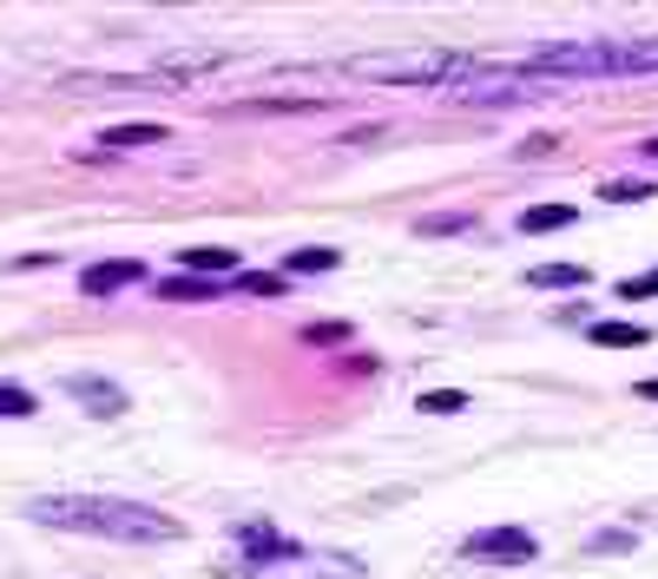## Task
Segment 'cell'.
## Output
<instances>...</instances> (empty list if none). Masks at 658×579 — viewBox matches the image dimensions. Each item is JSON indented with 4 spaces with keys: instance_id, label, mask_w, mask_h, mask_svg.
<instances>
[{
    "instance_id": "obj_1",
    "label": "cell",
    "mask_w": 658,
    "mask_h": 579,
    "mask_svg": "<svg viewBox=\"0 0 658 579\" xmlns=\"http://www.w3.org/2000/svg\"><path fill=\"white\" fill-rule=\"evenodd\" d=\"M27 520L60 527V533H92V540H119V547H165L185 527L171 513L146 501H112V494H33Z\"/></svg>"
},
{
    "instance_id": "obj_2",
    "label": "cell",
    "mask_w": 658,
    "mask_h": 579,
    "mask_svg": "<svg viewBox=\"0 0 658 579\" xmlns=\"http://www.w3.org/2000/svg\"><path fill=\"white\" fill-rule=\"evenodd\" d=\"M520 79H632V72H658L652 40H586V47H540L533 60H520Z\"/></svg>"
},
{
    "instance_id": "obj_3",
    "label": "cell",
    "mask_w": 658,
    "mask_h": 579,
    "mask_svg": "<svg viewBox=\"0 0 658 579\" xmlns=\"http://www.w3.org/2000/svg\"><path fill=\"white\" fill-rule=\"evenodd\" d=\"M356 79H375V86H468V79H481V67L468 60V53H395V60H350Z\"/></svg>"
},
{
    "instance_id": "obj_4",
    "label": "cell",
    "mask_w": 658,
    "mask_h": 579,
    "mask_svg": "<svg viewBox=\"0 0 658 579\" xmlns=\"http://www.w3.org/2000/svg\"><path fill=\"white\" fill-rule=\"evenodd\" d=\"M468 560H488V567H533V533L527 527H481V533H468V547H461Z\"/></svg>"
},
{
    "instance_id": "obj_5",
    "label": "cell",
    "mask_w": 658,
    "mask_h": 579,
    "mask_svg": "<svg viewBox=\"0 0 658 579\" xmlns=\"http://www.w3.org/2000/svg\"><path fill=\"white\" fill-rule=\"evenodd\" d=\"M230 547H237V567H264V560L291 553L296 540L284 527H271V520H237V527H230Z\"/></svg>"
},
{
    "instance_id": "obj_6",
    "label": "cell",
    "mask_w": 658,
    "mask_h": 579,
    "mask_svg": "<svg viewBox=\"0 0 658 579\" xmlns=\"http://www.w3.org/2000/svg\"><path fill=\"white\" fill-rule=\"evenodd\" d=\"M139 277H146V264H139V257H112V264L79 271V290H86V296H112V290L139 284Z\"/></svg>"
},
{
    "instance_id": "obj_7",
    "label": "cell",
    "mask_w": 658,
    "mask_h": 579,
    "mask_svg": "<svg viewBox=\"0 0 658 579\" xmlns=\"http://www.w3.org/2000/svg\"><path fill=\"white\" fill-rule=\"evenodd\" d=\"M60 389H67L73 402H86L92 415H126V395H119L112 382H99V375H67Z\"/></svg>"
},
{
    "instance_id": "obj_8",
    "label": "cell",
    "mask_w": 658,
    "mask_h": 579,
    "mask_svg": "<svg viewBox=\"0 0 658 579\" xmlns=\"http://www.w3.org/2000/svg\"><path fill=\"white\" fill-rule=\"evenodd\" d=\"M586 336H592L599 350H646V343H652V330H646V323H592Z\"/></svg>"
},
{
    "instance_id": "obj_9",
    "label": "cell",
    "mask_w": 658,
    "mask_h": 579,
    "mask_svg": "<svg viewBox=\"0 0 658 579\" xmlns=\"http://www.w3.org/2000/svg\"><path fill=\"white\" fill-rule=\"evenodd\" d=\"M171 139V126H146V119H139V126H106V133H99V145H106V151H132V145H165Z\"/></svg>"
},
{
    "instance_id": "obj_10",
    "label": "cell",
    "mask_w": 658,
    "mask_h": 579,
    "mask_svg": "<svg viewBox=\"0 0 658 579\" xmlns=\"http://www.w3.org/2000/svg\"><path fill=\"white\" fill-rule=\"evenodd\" d=\"M336 264H343V251H330V244H303V251L284 257L291 277H323V271H336Z\"/></svg>"
},
{
    "instance_id": "obj_11",
    "label": "cell",
    "mask_w": 658,
    "mask_h": 579,
    "mask_svg": "<svg viewBox=\"0 0 658 579\" xmlns=\"http://www.w3.org/2000/svg\"><path fill=\"white\" fill-rule=\"evenodd\" d=\"M224 271H237V251H212V244H198V251H185V277H224Z\"/></svg>"
},
{
    "instance_id": "obj_12",
    "label": "cell",
    "mask_w": 658,
    "mask_h": 579,
    "mask_svg": "<svg viewBox=\"0 0 658 579\" xmlns=\"http://www.w3.org/2000/svg\"><path fill=\"white\" fill-rule=\"evenodd\" d=\"M527 284H533V290H580L586 284V264H533V271H527Z\"/></svg>"
},
{
    "instance_id": "obj_13",
    "label": "cell",
    "mask_w": 658,
    "mask_h": 579,
    "mask_svg": "<svg viewBox=\"0 0 658 579\" xmlns=\"http://www.w3.org/2000/svg\"><path fill=\"white\" fill-rule=\"evenodd\" d=\"M27 415H40L33 389H20V382H0V422H27Z\"/></svg>"
},
{
    "instance_id": "obj_14",
    "label": "cell",
    "mask_w": 658,
    "mask_h": 579,
    "mask_svg": "<svg viewBox=\"0 0 658 579\" xmlns=\"http://www.w3.org/2000/svg\"><path fill=\"white\" fill-rule=\"evenodd\" d=\"M573 205H533V212L520 217V230H567V224H573Z\"/></svg>"
},
{
    "instance_id": "obj_15",
    "label": "cell",
    "mask_w": 658,
    "mask_h": 579,
    "mask_svg": "<svg viewBox=\"0 0 658 579\" xmlns=\"http://www.w3.org/2000/svg\"><path fill=\"white\" fill-rule=\"evenodd\" d=\"M158 296H165V303H185V296L198 303V296H218V284H205V277H185V271H178V277H165V284H158Z\"/></svg>"
},
{
    "instance_id": "obj_16",
    "label": "cell",
    "mask_w": 658,
    "mask_h": 579,
    "mask_svg": "<svg viewBox=\"0 0 658 579\" xmlns=\"http://www.w3.org/2000/svg\"><path fill=\"white\" fill-rule=\"evenodd\" d=\"M461 409H468L461 389H429V395H422V415H461Z\"/></svg>"
},
{
    "instance_id": "obj_17",
    "label": "cell",
    "mask_w": 658,
    "mask_h": 579,
    "mask_svg": "<svg viewBox=\"0 0 658 579\" xmlns=\"http://www.w3.org/2000/svg\"><path fill=\"white\" fill-rule=\"evenodd\" d=\"M632 198H652V185H646V178H619V185H606V205H632Z\"/></svg>"
},
{
    "instance_id": "obj_18",
    "label": "cell",
    "mask_w": 658,
    "mask_h": 579,
    "mask_svg": "<svg viewBox=\"0 0 658 579\" xmlns=\"http://www.w3.org/2000/svg\"><path fill=\"white\" fill-rule=\"evenodd\" d=\"M619 296H626V303H646V296H658V271H639V277H626V284H619Z\"/></svg>"
},
{
    "instance_id": "obj_19",
    "label": "cell",
    "mask_w": 658,
    "mask_h": 579,
    "mask_svg": "<svg viewBox=\"0 0 658 579\" xmlns=\"http://www.w3.org/2000/svg\"><path fill=\"white\" fill-rule=\"evenodd\" d=\"M237 290H251V296H277L284 277H264V271H251V277H237Z\"/></svg>"
},
{
    "instance_id": "obj_20",
    "label": "cell",
    "mask_w": 658,
    "mask_h": 579,
    "mask_svg": "<svg viewBox=\"0 0 658 579\" xmlns=\"http://www.w3.org/2000/svg\"><path fill=\"white\" fill-rule=\"evenodd\" d=\"M468 224H474L468 212H454V217H422V230H429V237H441V230H468Z\"/></svg>"
},
{
    "instance_id": "obj_21",
    "label": "cell",
    "mask_w": 658,
    "mask_h": 579,
    "mask_svg": "<svg viewBox=\"0 0 658 579\" xmlns=\"http://www.w3.org/2000/svg\"><path fill=\"white\" fill-rule=\"evenodd\" d=\"M586 547H592V553H626V547H632V533H592Z\"/></svg>"
},
{
    "instance_id": "obj_22",
    "label": "cell",
    "mask_w": 658,
    "mask_h": 579,
    "mask_svg": "<svg viewBox=\"0 0 658 579\" xmlns=\"http://www.w3.org/2000/svg\"><path fill=\"white\" fill-rule=\"evenodd\" d=\"M639 395H646V402H658V375H646V382H639Z\"/></svg>"
},
{
    "instance_id": "obj_23",
    "label": "cell",
    "mask_w": 658,
    "mask_h": 579,
    "mask_svg": "<svg viewBox=\"0 0 658 579\" xmlns=\"http://www.w3.org/2000/svg\"><path fill=\"white\" fill-rule=\"evenodd\" d=\"M646 158H658V139H646Z\"/></svg>"
}]
</instances>
